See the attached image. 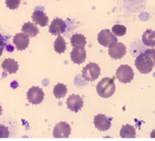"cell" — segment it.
Here are the masks:
<instances>
[{
  "instance_id": "cell-1",
  "label": "cell",
  "mask_w": 155,
  "mask_h": 141,
  "mask_svg": "<svg viewBox=\"0 0 155 141\" xmlns=\"http://www.w3.org/2000/svg\"><path fill=\"white\" fill-rule=\"evenodd\" d=\"M97 93L102 98H109L114 94L116 90L114 80L110 77H104L96 86Z\"/></svg>"
},
{
  "instance_id": "cell-2",
  "label": "cell",
  "mask_w": 155,
  "mask_h": 141,
  "mask_svg": "<svg viewBox=\"0 0 155 141\" xmlns=\"http://www.w3.org/2000/svg\"><path fill=\"white\" fill-rule=\"evenodd\" d=\"M135 65L142 74H148L152 71L154 64L151 58L145 52H142L135 61Z\"/></svg>"
},
{
  "instance_id": "cell-3",
  "label": "cell",
  "mask_w": 155,
  "mask_h": 141,
  "mask_svg": "<svg viewBox=\"0 0 155 141\" xmlns=\"http://www.w3.org/2000/svg\"><path fill=\"white\" fill-rule=\"evenodd\" d=\"M82 74L83 78L87 81H95L101 74V68L98 64L90 62L83 68Z\"/></svg>"
},
{
  "instance_id": "cell-4",
  "label": "cell",
  "mask_w": 155,
  "mask_h": 141,
  "mask_svg": "<svg viewBox=\"0 0 155 141\" xmlns=\"http://www.w3.org/2000/svg\"><path fill=\"white\" fill-rule=\"evenodd\" d=\"M134 71L128 65H122L117 68L116 77L120 82L124 83H130L134 78Z\"/></svg>"
},
{
  "instance_id": "cell-5",
  "label": "cell",
  "mask_w": 155,
  "mask_h": 141,
  "mask_svg": "<svg viewBox=\"0 0 155 141\" xmlns=\"http://www.w3.org/2000/svg\"><path fill=\"white\" fill-rule=\"evenodd\" d=\"M98 42L103 46L110 48L117 42V38L110 30L105 29L98 34Z\"/></svg>"
},
{
  "instance_id": "cell-6",
  "label": "cell",
  "mask_w": 155,
  "mask_h": 141,
  "mask_svg": "<svg viewBox=\"0 0 155 141\" xmlns=\"http://www.w3.org/2000/svg\"><path fill=\"white\" fill-rule=\"evenodd\" d=\"M45 93L39 86H32L27 93V98L30 103L33 105L40 104L44 99Z\"/></svg>"
},
{
  "instance_id": "cell-7",
  "label": "cell",
  "mask_w": 155,
  "mask_h": 141,
  "mask_svg": "<svg viewBox=\"0 0 155 141\" xmlns=\"http://www.w3.org/2000/svg\"><path fill=\"white\" fill-rule=\"evenodd\" d=\"M71 133V127L70 124L64 121H61L54 126L53 136L54 138H68Z\"/></svg>"
},
{
  "instance_id": "cell-8",
  "label": "cell",
  "mask_w": 155,
  "mask_h": 141,
  "mask_svg": "<svg viewBox=\"0 0 155 141\" xmlns=\"http://www.w3.org/2000/svg\"><path fill=\"white\" fill-rule=\"evenodd\" d=\"M94 124L100 131H106L111 127V118H107L103 114H98L94 118Z\"/></svg>"
},
{
  "instance_id": "cell-9",
  "label": "cell",
  "mask_w": 155,
  "mask_h": 141,
  "mask_svg": "<svg viewBox=\"0 0 155 141\" xmlns=\"http://www.w3.org/2000/svg\"><path fill=\"white\" fill-rule=\"evenodd\" d=\"M67 106L71 111L78 112L83 106V100L79 95L72 94L67 99Z\"/></svg>"
},
{
  "instance_id": "cell-10",
  "label": "cell",
  "mask_w": 155,
  "mask_h": 141,
  "mask_svg": "<svg viewBox=\"0 0 155 141\" xmlns=\"http://www.w3.org/2000/svg\"><path fill=\"white\" fill-rule=\"evenodd\" d=\"M127 53L126 45L122 42H117L108 49V54L114 59H120Z\"/></svg>"
},
{
  "instance_id": "cell-11",
  "label": "cell",
  "mask_w": 155,
  "mask_h": 141,
  "mask_svg": "<svg viewBox=\"0 0 155 141\" xmlns=\"http://www.w3.org/2000/svg\"><path fill=\"white\" fill-rule=\"evenodd\" d=\"M66 23L61 18H54L49 26V33L54 36L64 33L66 30Z\"/></svg>"
},
{
  "instance_id": "cell-12",
  "label": "cell",
  "mask_w": 155,
  "mask_h": 141,
  "mask_svg": "<svg viewBox=\"0 0 155 141\" xmlns=\"http://www.w3.org/2000/svg\"><path fill=\"white\" fill-rule=\"evenodd\" d=\"M13 43L16 46V49L20 51L26 49L30 43V39L27 35L24 33H17L13 39Z\"/></svg>"
},
{
  "instance_id": "cell-13",
  "label": "cell",
  "mask_w": 155,
  "mask_h": 141,
  "mask_svg": "<svg viewBox=\"0 0 155 141\" xmlns=\"http://www.w3.org/2000/svg\"><path fill=\"white\" fill-rule=\"evenodd\" d=\"M71 60L74 63L80 65L86 59V52L84 47H74L71 52Z\"/></svg>"
},
{
  "instance_id": "cell-14",
  "label": "cell",
  "mask_w": 155,
  "mask_h": 141,
  "mask_svg": "<svg viewBox=\"0 0 155 141\" xmlns=\"http://www.w3.org/2000/svg\"><path fill=\"white\" fill-rule=\"evenodd\" d=\"M32 20L36 24H39L41 27H45L48 25V18L43 11L35 10L32 15Z\"/></svg>"
},
{
  "instance_id": "cell-15",
  "label": "cell",
  "mask_w": 155,
  "mask_h": 141,
  "mask_svg": "<svg viewBox=\"0 0 155 141\" xmlns=\"http://www.w3.org/2000/svg\"><path fill=\"white\" fill-rule=\"evenodd\" d=\"M3 70L7 71L8 74H15L18 71L19 65L18 63L13 59H6L2 64Z\"/></svg>"
},
{
  "instance_id": "cell-16",
  "label": "cell",
  "mask_w": 155,
  "mask_h": 141,
  "mask_svg": "<svg viewBox=\"0 0 155 141\" xmlns=\"http://www.w3.org/2000/svg\"><path fill=\"white\" fill-rule=\"evenodd\" d=\"M21 30H22L23 33L27 35L29 37H34L39 33V28L37 27L36 24L30 22L25 23L23 25Z\"/></svg>"
},
{
  "instance_id": "cell-17",
  "label": "cell",
  "mask_w": 155,
  "mask_h": 141,
  "mask_svg": "<svg viewBox=\"0 0 155 141\" xmlns=\"http://www.w3.org/2000/svg\"><path fill=\"white\" fill-rule=\"evenodd\" d=\"M142 42L145 45L149 47H155V31L147 30L142 34Z\"/></svg>"
},
{
  "instance_id": "cell-18",
  "label": "cell",
  "mask_w": 155,
  "mask_h": 141,
  "mask_svg": "<svg viewBox=\"0 0 155 141\" xmlns=\"http://www.w3.org/2000/svg\"><path fill=\"white\" fill-rule=\"evenodd\" d=\"M136 129L130 124H126L122 127L120 131V135L122 138H135L136 137Z\"/></svg>"
},
{
  "instance_id": "cell-19",
  "label": "cell",
  "mask_w": 155,
  "mask_h": 141,
  "mask_svg": "<svg viewBox=\"0 0 155 141\" xmlns=\"http://www.w3.org/2000/svg\"><path fill=\"white\" fill-rule=\"evenodd\" d=\"M86 39L84 35L77 33L74 34L71 38V43L74 47H84L86 45Z\"/></svg>"
},
{
  "instance_id": "cell-20",
  "label": "cell",
  "mask_w": 155,
  "mask_h": 141,
  "mask_svg": "<svg viewBox=\"0 0 155 141\" xmlns=\"http://www.w3.org/2000/svg\"><path fill=\"white\" fill-rule=\"evenodd\" d=\"M66 49H67V45H66V42H65L64 39L62 36L58 35L57 39H56L54 42V51H55L57 53L61 54V53L64 52Z\"/></svg>"
},
{
  "instance_id": "cell-21",
  "label": "cell",
  "mask_w": 155,
  "mask_h": 141,
  "mask_svg": "<svg viewBox=\"0 0 155 141\" xmlns=\"http://www.w3.org/2000/svg\"><path fill=\"white\" fill-rule=\"evenodd\" d=\"M67 92H68V88H67L66 85L63 84V83H59L56 84L54 86V89H53V94L57 99L64 97Z\"/></svg>"
},
{
  "instance_id": "cell-22",
  "label": "cell",
  "mask_w": 155,
  "mask_h": 141,
  "mask_svg": "<svg viewBox=\"0 0 155 141\" xmlns=\"http://www.w3.org/2000/svg\"><path fill=\"white\" fill-rule=\"evenodd\" d=\"M112 32L115 36H123L127 33V27L121 24H115L112 27Z\"/></svg>"
},
{
  "instance_id": "cell-23",
  "label": "cell",
  "mask_w": 155,
  "mask_h": 141,
  "mask_svg": "<svg viewBox=\"0 0 155 141\" xmlns=\"http://www.w3.org/2000/svg\"><path fill=\"white\" fill-rule=\"evenodd\" d=\"M21 0H5V4L8 8L15 10L19 7Z\"/></svg>"
},
{
  "instance_id": "cell-24",
  "label": "cell",
  "mask_w": 155,
  "mask_h": 141,
  "mask_svg": "<svg viewBox=\"0 0 155 141\" xmlns=\"http://www.w3.org/2000/svg\"><path fill=\"white\" fill-rule=\"evenodd\" d=\"M9 130L7 127L0 124V138H8Z\"/></svg>"
},
{
  "instance_id": "cell-25",
  "label": "cell",
  "mask_w": 155,
  "mask_h": 141,
  "mask_svg": "<svg viewBox=\"0 0 155 141\" xmlns=\"http://www.w3.org/2000/svg\"><path fill=\"white\" fill-rule=\"evenodd\" d=\"M145 52L151 58L155 66V49H150L145 50Z\"/></svg>"
},
{
  "instance_id": "cell-26",
  "label": "cell",
  "mask_w": 155,
  "mask_h": 141,
  "mask_svg": "<svg viewBox=\"0 0 155 141\" xmlns=\"http://www.w3.org/2000/svg\"><path fill=\"white\" fill-rule=\"evenodd\" d=\"M6 45V41L5 39V38L2 36V34L0 33V46H5Z\"/></svg>"
},
{
  "instance_id": "cell-27",
  "label": "cell",
  "mask_w": 155,
  "mask_h": 141,
  "mask_svg": "<svg viewBox=\"0 0 155 141\" xmlns=\"http://www.w3.org/2000/svg\"><path fill=\"white\" fill-rule=\"evenodd\" d=\"M151 137L155 138V130H153L152 132L151 133Z\"/></svg>"
},
{
  "instance_id": "cell-28",
  "label": "cell",
  "mask_w": 155,
  "mask_h": 141,
  "mask_svg": "<svg viewBox=\"0 0 155 141\" xmlns=\"http://www.w3.org/2000/svg\"><path fill=\"white\" fill-rule=\"evenodd\" d=\"M4 47L5 46H0V56L2 55V52H3V50H4Z\"/></svg>"
},
{
  "instance_id": "cell-29",
  "label": "cell",
  "mask_w": 155,
  "mask_h": 141,
  "mask_svg": "<svg viewBox=\"0 0 155 141\" xmlns=\"http://www.w3.org/2000/svg\"><path fill=\"white\" fill-rule=\"evenodd\" d=\"M2 108L1 105H0V116H1L2 115Z\"/></svg>"
}]
</instances>
